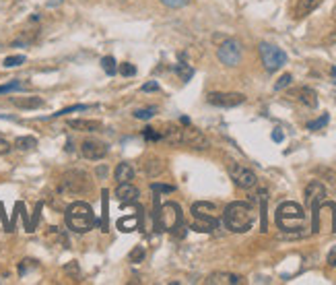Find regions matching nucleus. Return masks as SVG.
Masks as SVG:
<instances>
[{"instance_id":"f257e3e1","label":"nucleus","mask_w":336,"mask_h":285,"mask_svg":"<svg viewBox=\"0 0 336 285\" xmlns=\"http://www.w3.org/2000/svg\"><path fill=\"white\" fill-rule=\"evenodd\" d=\"M254 219H256V213H254L252 204L241 203V201L227 204V209L223 211V221L227 225V230L235 232V234H243V232L252 230Z\"/></svg>"},{"instance_id":"f03ea898","label":"nucleus","mask_w":336,"mask_h":285,"mask_svg":"<svg viewBox=\"0 0 336 285\" xmlns=\"http://www.w3.org/2000/svg\"><path fill=\"white\" fill-rule=\"evenodd\" d=\"M66 225L76 234H85L89 230H93L95 213L91 209V204H87L83 201L73 203L71 207L66 209Z\"/></svg>"},{"instance_id":"7ed1b4c3","label":"nucleus","mask_w":336,"mask_h":285,"mask_svg":"<svg viewBox=\"0 0 336 285\" xmlns=\"http://www.w3.org/2000/svg\"><path fill=\"white\" fill-rule=\"evenodd\" d=\"M276 225H279L283 232H289V234H295L299 230H303L305 227L303 209L293 201H287V203L279 204V209H276Z\"/></svg>"},{"instance_id":"20e7f679","label":"nucleus","mask_w":336,"mask_h":285,"mask_svg":"<svg viewBox=\"0 0 336 285\" xmlns=\"http://www.w3.org/2000/svg\"><path fill=\"white\" fill-rule=\"evenodd\" d=\"M192 213H194V230L196 232H213L217 230V204L215 203H206V201H200V203H194L192 204Z\"/></svg>"},{"instance_id":"39448f33","label":"nucleus","mask_w":336,"mask_h":285,"mask_svg":"<svg viewBox=\"0 0 336 285\" xmlns=\"http://www.w3.org/2000/svg\"><path fill=\"white\" fill-rule=\"evenodd\" d=\"M184 221V215H182V207L178 203H163V207H161V211H157V225L161 227V230L165 232H176L180 230V225Z\"/></svg>"},{"instance_id":"423d86ee","label":"nucleus","mask_w":336,"mask_h":285,"mask_svg":"<svg viewBox=\"0 0 336 285\" xmlns=\"http://www.w3.org/2000/svg\"><path fill=\"white\" fill-rule=\"evenodd\" d=\"M89 188V178L87 174L83 172H68L60 178V184H58V190H60V195L64 197H75V195H80V192H85Z\"/></svg>"},{"instance_id":"0eeeda50","label":"nucleus","mask_w":336,"mask_h":285,"mask_svg":"<svg viewBox=\"0 0 336 285\" xmlns=\"http://www.w3.org/2000/svg\"><path fill=\"white\" fill-rule=\"evenodd\" d=\"M314 230H330L336 232V204L322 203L314 213Z\"/></svg>"},{"instance_id":"6e6552de","label":"nucleus","mask_w":336,"mask_h":285,"mask_svg":"<svg viewBox=\"0 0 336 285\" xmlns=\"http://www.w3.org/2000/svg\"><path fill=\"white\" fill-rule=\"evenodd\" d=\"M260 54H262V62L266 66V71H279V68L287 62V54L276 48L272 43H260Z\"/></svg>"},{"instance_id":"1a4fd4ad","label":"nucleus","mask_w":336,"mask_h":285,"mask_svg":"<svg viewBox=\"0 0 336 285\" xmlns=\"http://www.w3.org/2000/svg\"><path fill=\"white\" fill-rule=\"evenodd\" d=\"M217 56L225 66H235L241 60V43L237 40H225L219 45Z\"/></svg>"},{"instance_id":"9d476101","label":"nucleus","mask_w":336,"mask_h":285,"mask_svg":"<svg viewBox=\"0 0 336 285\" xmlns=\"http://www.w3.org/2000/svg\"><path fill=\"white\" fill-rule=\"evenodd\" d=\"M229 176H231V180H233L239 188H246V190L254 188L258 184L256 174H254L252 169H248L246 165H241V163H231L229 165Z\"/></svg>"},{"instance_id":"9b49d317","label":"nucleus","mask_w":336,"mask_h":285,"mask_svg":"<svg viewBox=\"0 0 336 285\" xmlns=\"http://www.w3.org/2000/svg\"><path fill=\"white\" fill-rule=\"evenodd\" d=\"M206 101L217 108H235L246 101V95H241V93H208Z\"/></svg>"},{"instance_id":"f8f14e48","label":"nucleus","mask_w":336,"mask_h":285,"mask_svg":"<svg viewBox=\"0 0 336 285\" xmlns=\"http://www.w3.org/2000/svg\"><path fill=\"white\" fill-rule=\"evenodd\" d=\"M80 153H83V157L89 159V162H99V159L108 155V145L101 141H95V139H87L80 145Z\"/></svg>"},{"instance_id":"ddd939ff","label":"nucleus","mask_w":336,"mask_h":285,"mask_svg":"<svg viewBox=\"0 0 336 285\" xmlns=\"http://www.w3.org/2000/svg\"><path fill=\"white\" fill-rule=\"evenodd\" d=\"M324 197H326V188H324L318 180L309 182L307 188H305V203L311 209V213H316V209L324 203Z\"/></svg>"},{"instance_id":"4468645a","label":"nucleus","mask_w":336,"mask_h":285,"mask_svg":"<svg viewBox=\"0 0 336 285\" xmlns=\"http://www.w3.org/2000/svg\"><path fill=\"white\" fill-rule=\"evenodd\" d=\"M182 145H188L192 149H206L208 147V139L196 128H182Z\"/></svg>"},{"instance_id":"2eb2a0df","label":"nucleus","mask_w":336,"mask_h":285,"mask_svg":"<svg viewBox=\"0 0 336 285\" xmlns=\"http://www.w3.org/2000/svg\"><path fill=\"white\" fill-rule=\"evenodd\" d=\"M208 285H241L243 277L235 275V273H213L206 279Z\"/></svg>"},{"instance_id":"dca6fc26","label":"nucleus","mask_w":336,"mask_h":285,"mask_svg":"<svg viewBox=\"0 0 336 285\" xmlns=\"http://www.w3.org/2000/svg\"><path fill=\"white\" fill-rule=\"evenodd\" d=\"M115 197H118L122 203H132L138 199V188L132 186L130 182H122V184L115 188Z\"/></svg>"},{"instance_id":"f3484780","label":"nucleus","mask_w":336,"mask_h":285,"mask_svg":"<svg viewBox=\"0 0 336 285\" xmlns=\"http://www.w3.org/2000/svg\"><path fill=\"white\" fill-rule=\"evenodd\" d=\"M10 101L21 110H37V108H43V104H45L41 97H36V95L33 97H13Z\"/></svg>"},{"instance_id":"a211bd4d","label":"nucleus","mask_w":336,"mask_h":285,"mask_svg":"<svg viewBox=\"0 0 336 285\" xmlns=\"http://www.w3.org/2000/svg\"><path fill=\"white\" fill-rule=\"evenodd\" d=\"M113 178L118 180V184H122V182H130V180L134 178V167H132V163H128V162L118 163V165H115Z\"/></svg>"},{"instance_id":"6ab92c4d","label":"nucleus","mask_w":336,"mask_h":285,"mask_svg":"<svg viewBox=\"0 0 336 285\" xmlns=\"http://www.w3.org/2000/svg\"><path fill=\"white\" fill-rule=\"evenodd\" d=\"M68 126L80 132H95L101 128V124L97 120H68Z\"/></svg>"},{"instance_id":"aec40b11","label":"nucleus","mask_w":336,"mask_h":285,"mask_svg":"<svg viewBox=\"0 0 336 285\" xmlns=\"http://www.w3.org/2000/svg\"><path fill=\"white\" fill-rule=\"evenodd\" d=\"M297 97H299L301 104H305L307 108H316V106H318V95H316V91L309 89V87H301V89L297 91Z\"/></svg>"},{"instance_id":"412c9836","label":"nucleus","mask_w":336,"mask_h":285,"mask_svg":"<svg viewBox=\"0 0 336 285\" xmlns=\"http://www.w3.org/2000/svg\"><path fill=\"white\" fill-rule=\"evenodd\" d=\"M320 2H322V0H299V4H297V8H295V17H297V19L305 17V15L311 13V10H314Z\"/></svg>"},{"instance_id":"4be33fe9","label":"nucleus","mask_w":336,"mask_h":285,"mask_svg":"<svg viewBox=\"0 0 336 285\" xmlns=\"http://www.w3.org/2000/svg\"><path fill=\"white\" fill-rule=\"evenodd\" d=\"M33 147H37L36 136H19L15 141V149H19V151H31Z\"/></svg>"},{"instance_id":"5701e85b","label":"nucleus","mask_w":336,"mask_h":285,"mask_svg":"<svg viewBox=\"0 0 336 285\" xmlns=\"http://www.w3.org/2000/svg\"><path fill=\"white\" fill-rule=\"evenodd\" d=\"M101 68H103V71H106L110 77H113L115 73H118V66H115L113 56H103V58H101Z\"/></svg>"},{"instance_id":"b1692460","label":"nucleus","mask_w":336,"mask_h":285,"mask_svg":"<svg viewBox=\"0 0 336 285\" xmlns=\"http://www.w3.org/2000/svg\"><path fill=\"white\" fill-rule=\"evenodd\" d=\"M155 108H138V110H134L132 112V116L136 118V120H150L155 116Z\"/></svg>"},{"instance_id":"393cba45","label":"nucleus","mask_w":336,"mask_h":285,"mask_svg":"<svg viewBox=\"0 0 336 285\" xmlns=\"http://www.w3.org/2000/svg\"><path fill=\"white\" fill-rule=\"evenodd\" d=\"M176 73L180 75V79H182V81H190V79H192V75H194V71H192V66H188V64H184V62L176 64Z\"/></svg>"},{"instance_id":"a878e982","label":"nucleus","mask_w":336,"mask_h":285,"mask_svg":"<svg viewBox=\"0 0 336 285\" xmlns=\"http://www.w3.org/2000/svg\"><path fill=\"white\" fill-rule=\"evenodd\" d=\"M145 248L143 246H134L132 250H130V254H128V258H130V263H143V258H145Z\"/></svg>"},{"instance_id":"bb28decb","label":"nucleus","mask_w":336,"mask_h":285,"mask_svg":"<svg viewBox=\"0 0 336 285\" xmlns=\"http://www.w3.org/2000/svg\"><path fill=\"white\" fill-rule=\"evenodd\" d=\"M143 136L147 141H159V139H163V132H159L157 128H150V126H147L145 130H143Z\"/></svg>"},{"instance_id":"cd10ccee","label":"nucleus","mask_w":336,"mask_h":285,"mask_svg":"<svg viewBox=\"0 0 336 285\" xmlns=\"http://www.w3.org/2000/svg\"><path fill=\"white\" fill-rule=\"evenodd\" d=\"M23 62H25V56H23V54H19V56H8V58H4V66L6 68H15V66H19V64H23Z\"/></svg>"},{"instance_id":"c85d7f7f","label":"nucleus","mask_w":336,"mask_h":285,"mask_svg":"<svg viewBox=\"0 0 336 285\" xmlns=\"http://www.w3.org/2000/svg\"><path fill=\"white\" fill-rule=\"evenodd\" d=\"M136 217H128V219H120L118 221V227H120V230L122 232H132L134 230V227H136Z\"/></svg>"},{"instance_id":"c756f323","label":"nucleus","mask_w":336,"mask_h":285,"mask_svg":"<svg viewBox=\"0 0 336 285\" xmlns=\"http://www.w3.org/2000/svg\"><path fill=\"white\" fill-rule=\"evenodd\" d=\"M328 118H330L328 114H324V116H320L318 120L309 122V124H307V128H309V130H318V128H322V126H326V124H328Z\"/></svg>"},{"instance_id":"7c9ffc66","label":"nucleus","mask_w":336,"mask_h":285,"mask_svg":"<svg viewBox=\"0 0 336 285\" xmlns=\"http://www.w3.org/2000/svg\"><path fill=\"white\" fill-rule=\"evenodd\" d=\"M291 81H293V77L287 73V75H283V77L279 79V81L274 83V89H276V91H281V89H285V87H289V85H291Z\"/></svg>"},{"instance_id":"2f4dec72","label":"nucleus","mask_w":336,"mask_h":285,"mask_svg":"<svg viewBox=\"0 0 336 285\" xmlns=\"http://www.w3.org/2000/svg\"><path fill=\"white\" fill-rule=\"evenodd\" d=\"M161 4H165V6H169V8H180V6H186L190 0H159Z\"/></svg>"},{"instance_id":"473e14b6","label":"nucleus","mask_w":336,"mask_h":285,"mask_svg":"<svg viewBox=\"0 0 336 285\" xmlns=\"http://www.w3.org/2000/svg\"><path fill=\"white\" fill-rule=\"evenodd\" d=\"M120 73H122L124 77H134V75H136V66L130 64V62H124V64L120 66Z\"/></svg>"},{"instance_id":"72a5a7b5","label":"nucleus","mask_w":336,"mask_h":285,"mask_svg":"<svg viewBox=\"0 0 336 285\" xmlns=\"http://www.w3.org/2000/svg\"><path fill=\"white\" fill-rule=\"evenodd\" d=\"M21 81H13V83H6V85H0V93H10V91H17L21 89Z\"/></svg>"},{"instance_id":"f704fd0d","label":"nucleus","mask_w":336,"mask_h":285,"mask_svg":"<svg viewBox=\"0 0 336 285\" xmlns=\"http://www.w3.org/2000/svg\"><path fill=\"white\" fill-rule=\"evenodd\" d=\"M83 110H87V106H71V108H64V110H60V112H56L54 118L64 116V114H71V112H83Z\"/></svg>"},{"instance_id":"c9c22d12","label":"nucleus","mask_w":336,"mask_h":285,"mask_svg":"<svg viewBox=\"0 0 336 285\" xmlns=\"http://www.w3.org/2000/svg\"><path fill=\"white\" fill-rule=\"evenodd\" d=\"M10 149H13V147H10V143L4 139L2 134H0V155H6Z\"/></svg>"},{"instance_id":"e433bc0d","label":"nucleus","mask_w":336,"mask_h":285,"mask_svg":"<svg viewBox=\"0 0 336 285\" xmlns=\"http://www.w3.org/2000/svg\"><path fill=\"white\" fill-rule=\"evenodd\" d=\"M143 91H145V93H150V91H159V83H157V81H149L147 85H143Z\"/></svg>"},{"instance_id":"4c0bfd02","label":"nucleus","mask_w":336,"mask_h":285,"mask_svg":"<svg viewBox=\"0 0 336 285\" xmlns=\"http://www.w3.org/2000/svg\"><path fill=\"white\" fill-rule=\"evenodd\" d=\"M326 260H328V265H330L332 269H336V246L328 252V258H326Z\"/></svg>"},{"instance_id":"58836bf2","label":"nucleus","mask_w":336,"mask_h":285,"mask_svg":"<svg viewBox=\"0 0 336 285\" xmlns=\"http://www.w3.org/2000/svg\"><path fill=\"white\" fill-rule=\"evenodd\" d=\"M155 192H173V186H165V184H153Z\"/></svg>"},{"instance_id":"ea45409f","label":"nucleus","mask_w":336,"mask_h":285,"mask_svg":"<svg viewBox=\"0 0 336 285\" xmlns=\"http://www.w3.org/2000/svg\"><path fill=\"white\" fill-rule=\"evenodd\" d=\"M283 139H285V134L281 132V128H276V130L272 132V141H276V143H283Z\"/></svg>"},{"instance_id":"a19ab883","label":"nucleus","mask_w":336,"mask_h":285,"mask_svg":"<svg viewBox=\"0 0 336 285\" xmlns=\"http://www.w3.org/2000/svg\"><path fill=\"white\" fill-rule=\"evenodd\" d=\"M64 271H66V273H75V275H78V267H76V263H71L68 267H64Z\"/></svg>"},{"instance_id":"79ce46f5","label":"nucleus","mask_w":336,"mask_h":285,"mask_svg":"<svg viewBox=\"0 0 336 285\" xmlns=\"http://www.w3.org/2000/svg\"><path fill=\"white\" fill-rule=\"evenodd\" d=\"M328 41H330V43H336V31H332L330 36H328Z\"/></svg>"},{"instance_id":"37998d69","label":"nucleus","mask_w":336,"mask_h":285,"mask_svg":"<svg viewBox=\"0 0 336 285\" xmlns=\"http://www.w3.org/2000/svg\"><path fill=\"white\" fill-rule=\"evenodd\" d=\"M330 75L336 79V66H332V68H330Z\"/></svg>"}]
</instances>
